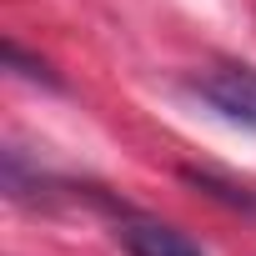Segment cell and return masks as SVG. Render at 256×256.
Returning a JSON list of instances; mask_svg holds the SVG:
<instances>
[{
    "instance_id": "cell-3",
    "label": "cell",
    "mask_w": 256,
    "mask_h": 256,
    "mask_svg": "<svg viewBox=\"0 0 256 256\" xmlns=\"http://www.w3.org/2000/svg\"><path fill=\"white\" fill-rule=\"evenodd\" d=\"M6 66H10V70H20L26 80H46V86H56L50 66H46V60H30V56H26V50H20L16 40H6Z\"/></svg>"
},
{
    "instance_id": "cell-2",
    "label": "cell",
    "mask_w": 256,
    "mask_h": 256,
    "mask_svg": "<svg viewBox=\"0 0 256 256\" xmlns=\"http://www.w3.org/2000/svg\"><path fill=\"white\" fill-rule=\"evenodd\" d=\"M116 241L131 256H201V246L186 231H176L166 221H151V216H126L116 226Z\"/></svg>"
},
{
    "instance_id": "cell-1",
    "label": "cell",
    "mask_w": 256,
    "mask_h": 256,
    "mask_svg": "<svg viewBox=\"0 0 256 256\" xmlns=\"http://www.w3.org/2000/svg\"><path fill=\"white\" fill-rule=\"evenodd\" d=\"M191 90L231 126L241 131H256V66H241V60H226V66H206Z\"/></svg>"
}]
</instances>
